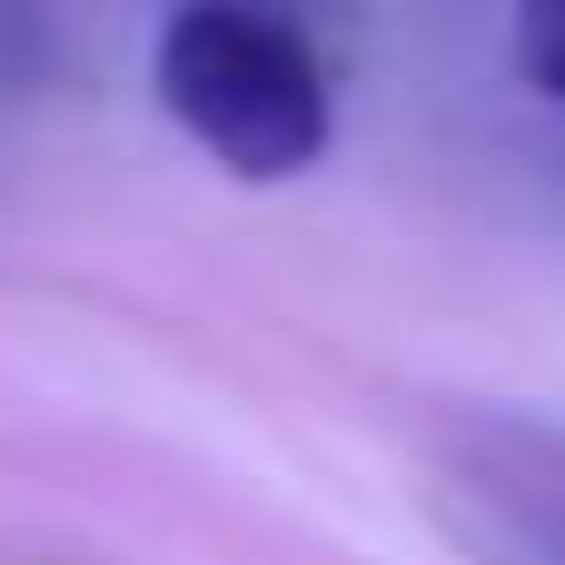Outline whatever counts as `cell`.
<instances>
[{"label": "cell", "mask_w": 565, "mask_h": 565, "mask_svg": "<svg viewBox=\"0 0 565 565\" xmlns=\"http://www.w3.org/2000/svg\"><path fill=\"white\" fill-rule=\"evenodd\" d=\"M516 70L565 99V0H516Z\"/></svg>", "instance_id": "3957f363"}, {"label": "cell", "mask_w": 565, "mask_h": 565, "mask_svg": "<svg viewBox=\"0 0 565 565\" xmlns=\"http://www.w3.org/2000/svg\"><path fill=\"white\" fill-rule=\"evenodd\" d=\"M50 70V0H0V79Z\"/></svg>", "instance_id": "277c9868"}, {"label": "cell", "mask_w": 565, "mask_h": 565, "mask_svg": "<svg viewBox=\"0 0 565 565\" xmlns=\"http://www.w3.org/2000/svg\"><path fill=\"white\" fill-rule=\"evenodd\" d=\"M149 79L159 109L238 179H298L328 149V60L288 0H169Z\"/></svg>", "instance_id": "6da1fadb"}, {"label": "cell", "mask_w": 565, "mask_h": 565, "mask_svg": "<svg viewBox=\"0 0 565 565\" xmlns=\"http://www.w3.org/2000/svg\"><path fill=\"white\" fill-rule=\"evenodd\" d=\"M457 507L487 565H565V437L536 417H477L457 437Z\"/></svg>", "instance_id": "7a4b0ae2"}]
</instances>
